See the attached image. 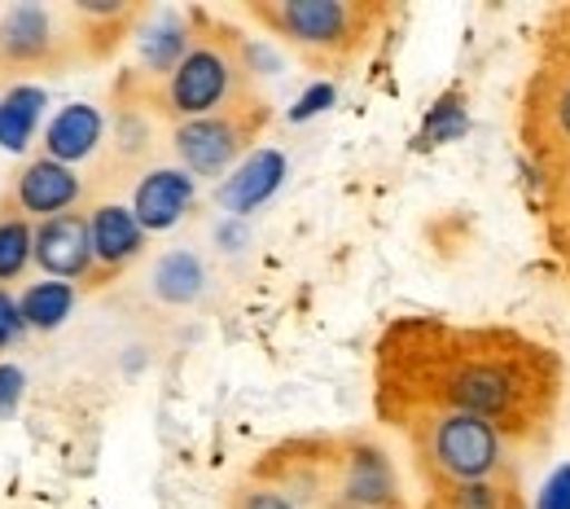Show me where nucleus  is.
Wrapping results in <instances>:
<instances>
[{"label":"nucleus","instance_id":"f257e3e1","mask_svg":"<svg viewBox=\"0 0 570 509\" xmlns=\"http://www.w3.org/2000/svg\"><path fill=\"white\" fill-rule=\"evenodd\" d=\"M558 391V356L509 330L400 321L377 348V409L391 422L409 413H470L492 422L504 443H531L553 431Z\"/></svg>","mask_w":570,"mask_h":509},{"label":"nucleus","instance_id":"f03ea898","mask_svg":"<svg viewBox=\"0 0 570 509\" xmlns=\"http://www.w3.org/2000/svg\"><path fill=\"white\" fill-rule=\"evenodd\" d=\"M395 427H404V435L413 443V457H417V470H422L426 488L513 474L504 435L483 418H470V413H409Z\"/></svg>","mask_w":570,"mask_h":509},{"label":"nucleus","instance_id":"7ed1b4c3","mask_svg":"<svg viewBox=\"0 0 570 509\" xmlns=\"http://www.w3.org/2000/svg\"><path fill=\"white\" fill-rule=\"evenodd\" d=\"M246 13L316 67L352 62L368 45L373 22L382 18L377 4L360 0H255L246 4Z\"/></svg>","mask_w":570,"mask_h":509},{"label":"nucleus","instance_id":"20e7f679","mask_svg":"<svg viewBox=\"0 0 570 509\" xmlns=\"http://www.w3.org/2000/svg\"><path fill=\"white\" fill-rule=\"evenodd\" d=\"M246 40H237L233 31H207L194 36L185 62L158 84V110L176 124L189 119H207L219 115L237 101H246Z\"/></svg>","mask_w":570,"mask_h":509},{"label":"nucleus","instance_id":"39448f33","mask_svg":"<svg viewBox=\"0 0 570 509\" xmlns=\"http://www.w3.org/2000/svg\"><path fill=\"white\" fill-rule=\"evenodd\" d=\"M264 124H268V106L246 97V101H237V106H228L219 115L176 124L171 149H176V158H180V167L189 176H207L212 180V176H224L246 154V146L259 137Z\"/></svg>","mask_w":570,"mask_h":509},{"label":"nucleus","instance_id":"423d86ee","mask_svg":"<svg viewBox=\"0 0 570 509\" xmlns=\"http://www.w3.org/2000/svg\"><path fill=\"white\" fill-rule=\"evenodd\" d=\"M527 146L549 176L570 172V45H558L531 84Z\"/></svg>","mask_w":570,"mask_h":509},{"label":"nucleus","instance_id":"0eeeda50","mask_svg":"<svg viewBox=\"0 0 570 509\" xmlns=\"http://www.w3.org/2000/svg\"><path fill=\"white\" fill-rule=\"evenodd\" d=\"M71 9L53 4H9L0 13V71H27V67H67L79 31H67Z\"/></svg>","mask_w":570,"mask_h":509},{"label":"nucleus","instance_id":"6e6552de","mask_svg":"<svg viewBox=\"0 0 570 509\" xmlns=\"http://www.w3.org/2000/svg\"><path fill=\"white\" fill-rule=\"evenodd\" d=\"M31 264L49 277V282H88L97 277V255H92V233L83 212L40 219L36 224V251Z\"/></svg>","mask_w":570,"mask_h":509},{"label":"nucleus","instance_id":"1a4fd4ad","mask_svg":"<svg viewBox=\"0 0 570 509\" xmlns=\"http://www.w3.org/2000/svg\"><path fill=\"white\" fill-rule=\"evenodd\" d=\"M334 509H400V479L391 457L368 439H343V474Z\"/></svg>","mask_w":570,"mask_h":509},{"label":"nucleus","instance_id":"9d476101","mask_svg":"<svg viewBox=\"0 0 570 509\" xmlns=\"http://www.w3.org/2000/svg\"><path fill=\"white\" fill-rule=\"evenodd\" d=\"M194 207V176L185 167H149L132 189V216L145 233L176 228L185 212Z\"/></svg>","mask_w":570,"mask_h":509},{"label":"nucleus","instance_id":"9b49d317","mask_svg":"<svg viewBox=\"0 0 570 509\" xmlns=\"http://www.w3.org/2000/svg\"><path fill=\"white\" fill-rule=\"evenodd\" d=\"M79 198H83V180L75 176V167H62L45 154L36 163H27L18 185H13V203H18L22 216H67V212H75Z\"/></svg>","mask_w":570,"mask_h":509},{"label":"nucleus","instance_id":"f8f14e48","mask_svg":"<svg viewBox=\"0 0 570 509\" xmlns=\"http://www.w3.org/2000/svg\"><path fill=\"white\" fill-rule=\"evenodd\" d=\"M88 233H92V255H97L101 277L124 273L145 251V228L137 224L132 207H124V203H97L88 212Z\"/></svg>","mask_w":570,"mask_h":509},{"label":"nucleus","instance_id":"ddd939ff","mask_svg":"<svg viewBox=\"0 0 570 509\" xmlns=\"http://www.w3.org/2000/svg\"><path fill=\"white\" fill-rule=\"evenodd\" d=\"M285 180V154L282 149H255L237 163V172L219 185V207L233 216H250L264 207Z\"/></svg>","mask_w":570,"mask_h":509},{"label":"nucleus","instance_id":"4468645a","mask_svg":"<svg viewBox=\"0 0 570 509\" xmlns=\"http://www.w3.org/2000/svg\"><path fill=\"white\" fill-rule=\"evenodd\" d=\"M101 137H106L101 110L88 106V101H67L49 119V128H45V158H53L62 167H75V163H83V158L97 154Z\"/></svg>","mask_w":570,"mask_h":509},{"label":"nucleus","instance_id":"2eb2a0df","mask_svg":"<svg viewBox=\"0 0 570 509\" xmlns=\"http://www.w3.org/2000/svg\"><path fill=\"white\" fill-rule=\"evenodd\" d=\"M189 45H194V27L180 13H158V22L141 36V75L137 79L141 84L145 79H158L163 84L167 75L185 62Z\"/></svg>","mask_w":570,"mask_h":509},{"label":"nucleus","instance_id":"dca6fc26","mask_svg":"<svg viewBox=\"0 0 570 509\" xmlns=\"http://www.w3.org/2000/svg\"><path fill=\"white\" fill-rule=\"evenodd\" d=\"M149 291L167 307H189L207 291V268L194 251H167L149 273Z\"/></svg>","mask_w":570,"mask_h":509},{"label":"nucleus","instance_id":"f3484780","mask_svg":"<svg viewBox=\"0 0 570 509\" xmlns=\"http://www.w3.org/2000/svg\"><path fill=\"white\" fill-rule=\"evenodd\" d=\"M45 106H49L45 88H36V84H13V88L0 97V146L9 149V154H22V149L31 146Z\"/></svg>","mask_w":570,"mask_h":509},{"label":"nucleus","instance_id":"a211bd4d","mask_svg":"<svg viewBox=\"0 0 570 509\" xmlns=\"http://www.w3.org/2000/svg\"><path fill=\"white\" fill-rule=\"evenodd\" d=\"M426 509H527L518 479L500 474V479H479V483H448V488H430Z\"/></svg>","mask_w":570,"mask_h":509},{"label":"nucleus","instance_id":"6ab92c4d","mask_svg":"<svg viewBox=\"0 0 570 509\" xmlns=\"http://www.w3.org/2000/svg\"><path fill=\"white\" fill-rule=\"evenodd\" d=\"M75 307V286L71 282H36L18 298V312L31 330H58Z\"/></svg>","mask_w":570,"mask_h":509},{"label":"nucleus","instance_id":"aec40b11","mask_svg":"<svg viewBox=\"0 0 570 509\" xmlns=\"http://www.w3.org/2000/svg\"><path fill=\"white\" fill-rule=\"evenodd\" d=\"M31 251H36V228L27 224V216H0V286L27 273Z\"/></svg>","mask_w":570,"mask_h":509},{"label":"nucleus","instance_id":"412c9836","mask_svg":"<svg viewBox=\"0 0 570 509\" xmlns=\"http://www.w3.org/2000/svg\"><path fill=\"white\" fill-rule=\"evenodd\" d=\"M465 128H470V119H465V106H461L456 97H443V101L430 110L422 141H426V146H439V141H456V137H465Z\"/></svg>","mask_w":570,"mask_h":509},{"label":"nucleus","instance_id":"4be33fe9","mask_svg":"<svg viewBox=\"0 0 570 509\" xmlns=\"http://www.w3.org/2000/svg\"><path fill=\"white\" fill-rule=\"evenodd\" d=\"M334 97H338V88H334V84H312V88L289 106V119H294V124L316 119L321 110H330V106H334Z\"/></svg>","mask_w":570,"mask_h":509},{"label":"nucleus","instance_id":"5701e85b","mask_svg":"<svg viewBox=\"0 0 570 509\" xmlns=\"http://www.w3.org/2000/svg\"><path fill=\"white\" fill-rule=\"evenodd\" d=\"M233 509H298V506H289L277 488L259 483V488H242L237 501H233Z\"/></svg>","mask_w":570,"mask_h":509},{"label":"nucleus","instance_id":"b1692460","mask_svg":"<svg viewBox=\"0 0 570 509\" xmlns=\"http://www.w3.org/2000/svg\"><path fill=\"white\" fill-rule=\"evenodd\" d=\"M535 509H570V461H567V466H558V470L549 474V483H544L540 506H535Z\"/></svg>","mask_w":570,"mask_h":509},{"label":"nucleus","instance_id":"393cba45","mask_svg":"<svg viewBox=\"0 0 570 509\" xmlns=\"http://www.w3.org/2000/svg\"><path fill=\"white\" fill-rule=\"evenodd\" d=\"M27 330V321H22V312H18V303H13V294L0 286V352L18 339Z\"/></svg>","mask_w":570,"mask_h":509},{"label":"nucleus","instance_id":"a878e982","mask_svg":"<svg viewBox=\"0 0 570 509\" xmlns=\"http://www.w3.org/2000/svg\"><path fill=\"white\" fill-rule=\"evenodd\" d=\"M22 400V369L18 364H0V418H9Z\"/></svg>","mask_w":570,"mask_h":509}]
</instances>
